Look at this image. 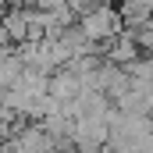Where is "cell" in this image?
<instances>
[{
    "instance_id": "52a82bcc",
    "label": "cell",
    "mask_w": 153,
    "mask_h": 153,
    "mask_svg": "<svg viewBox=\"0 0 153 153\" xmlns=\"http://www.w3.org/2000/svg\"><path fill=\"white\" fill-rule=\"evenodd\" d=\"M150 36H153V22H150Z\"/></svg>"
},
{
    "instance_id": "6da1fadb",
    "label": "cell",
    "mask_w": 153,
    "mask_h": 153,
    "mask_svg": "<svg viewBox=\"0 0 153 153\" xmlns=\"http://www.w3.org/2000/svg\"><path fill=\"white\" fill-rule=\"evenodd\" d=\"M75 25H78V32L89 39L93 46H107V43H111L114 36H121V29H125L117 7H114V4H107V0H100L96 7H89Z\"/></svg>"
},
{
    "instance_id": "3957f363",
    "label": "cell",
    "mask_w": 153,
    "mask_h": 153,
    "mask_svg": "<svg viewBox=\"0 0 153 153\" xmlns=\"http://www.w3.org/2000/svg\"><path fill=\"white\" fill-rule=\"evenodd\" d=\"M117 14H121V25H125L128 32H139V29H146L153 22V7L150 4H121Z\"/></svg>"
},
{
    "instance_id": "7a4b0ae2",
    "label": "cell",
    "mask_w": 153,
    "mask_h": 153,
    "mask_svg": "<svg viewBox=\"0 0 153 153\" xmlns=\"http://www.w3.org/2000/svg\"><path fill=\"white\" fill-rule=\"evenodd\" d=\"M46 96H50V100H57L64 111H71V103L82 96V82H78L68 68H61V71H53V75H50V89H46Z\"/></svg>"
},
{
    "instance_id": "ba28073f",
    "label": "cell",
    "mask_w": 153,
    "mask_h": 153,
    "mask_svg": "<svg viewBox=\"0 0 153 153\" xmlns=\"http://www.w3.org/2000/svg\"><path fill=\"white\" fill-rule=\"evenodd\" d=\"M0 7H4V0H0Z\"/></svg>"
},
{
    "instance_id": "5b68a950",
    "label": "cell",
    "mask_w": 153,
    "mask_h": 153,
    "mask_svg": "<svg viewBox=\"0 0 153 153\" xmlns=\"http://www.w3.org/2000/svg\"><path fill=\"white\" fill-rule=\"evenodd\" d=\"M0 153H7V143H0Z\"/></svg>"
},
{
    "instance_id": "8992f818",
    "label": "cell",
    "mask_w": 153,
    "mask_h": 153,
    "mask_svg": "<svg viewBox=\"0 0 153 153\" xmlns=\"http://www.w3.org/2000/svg\"><path fill=\"white\" fill-rule=\"evenodd\" d=\"M150 121H153V103H150Z\"/></svg>"
},
{
    "instance_id": "277c9868",
    "label": "cell",
    "mask_w": 153,
    "mask_h": 153,
    "mask_svg": "<svg viewBox=\"0 0 153 153\" xmlns=\"http://www.w3.org/2000/svg\"><path fill=\"white\" fill-rule=\"evenodd\" d=\"M121 4H150L153 7V0H121Z\"/></svg>"
}]
</instances>
